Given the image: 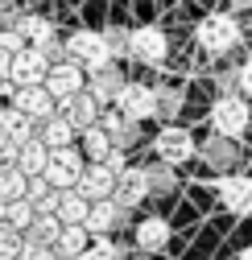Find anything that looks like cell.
<instances>
[{
	"instance_id": "obj_11",
	"label": "cell",
	"mask_w": 252,
	"mask_h": 260,
	"mask_svg": "<svg viewBox=\"0 0 252 260\" xmlns=\"http://www.w3.org/2000/svg\"><path fill=\"white\" fill-rule=\"evenodd\" d=\"M62 116H67V124L75 128V133H83V128L100 124V100L91 95L87 87L79 95H71V100H62Z\"/></svg>"
},
{
	"instance_id": "obj_29",
	"label": "cell",
	"mask_w": 252,
	"mask_h": 260,
	"mask_svg": "<svg viewBox=\"0 0 252 260\" xmlns=\"http://www.w3.org/2000/svg\"><path fill=\"white\" fill-rule=\"evenodd\" d=\"M54 252L46 248V244H34V240H21V252L13 256V260H50Z\"/></svg>"
},
{
	"instance_id": "obj_31",
	"label": "cell",
	"mask_w": 252,
	"mask_h": 260,
	"mask_svg": "<svg viewBox=\"0 0 252 260\" xmlns=\"http://www.w3.org/2000/svg\"><path fill=\"white\" fill-rule=\"evenodd\" d=\"M13 161H17V145L9 137H0V166H13Z\"/></svg>"
},
{
	"instance_id": "obj_16",
	"label": "cell",
	"mask_w": 252,
	"mask_h": 260,
	"mask_svg": "<svg viewBox=\"0 0 252 260\" xmlns=\"http://www.w3.org/2000/svg\"><path fill=\"white\" fill-rule=\"evenodd\" d=\"M137 248L141 252H162L166 244H170V223L162 219V215H149V219H141L137 223Z\"/></svg>"
},
{
	"instance_id": "obj_12",
	"label": "cell",
	"mask_w": 252,
	"mask_h": 260,
	"mask_svg": "<svg viewBox=\"0 0 252 260\" xmlns=\"http://www.w3.org/2000/svg\"><path fill=\"white\" fill-rule=\"evenodd\" d=\"M219 203L236 215H252V178H244V174L219 178Z\"/></svg>"
},
{
	"instance_id": "obj_27",
	"label": "cell",
	"mask_w": 252,
	"mask_h": 260,
	"mask_svg": "<svg viewBox=\"0 0 252 260\" xmlns=\"http://www.w3.org/2000/svg\"><path fill=\"white\" fill-rule=\"evenodd\" d=\"M25 174L17 166H0V203H13V199H25Z\"/></svg>"
},
{
	"instance_id": "obj_14",
	"label": "cell",
	"mask_w": 252,
	"mask_h": 260,
	"mask_svg": "<svg viewBox=\"0 0 252 260\" xmlns=\"http://www.w3.org/2000/svg\"><path fill=\"white\" fill-rule=\"evenodd\" d=\"M145 194H149V174H145V170H124V174H116L112 199H116L120 211H124V207H137Z\"/></svg>"
},
{
	"instance_id": "obj_26",
	"label": "cell",
	"mask_w": 252,
	"mask_h": 260,
	"mask_svg": "<svg viewBox=\"0 0 252 260\" xmlns=\"http://www.w3.org/2000/svg\"><path fill=\"white\" fill-rule=\"evenodd\" d=\"M112 149H116V145H112V137L104 133L100 124H91V128H83V149H79L83 157H91V161H104V157H108Z\"/></svg>"
},
{
	"instance_id": "obj_8",
	"label": "cell",
	"mask_w": 252,
	"mask_h": 260,
	"mask_svg": "<svg viewBox=\"0 0 252 260\" xmlns=\"http://www.w3.org/2000/svg\"><path fill=\"white\" fill-rule=\"evenodd\" d=\"M42 87L54 95V104H62V100H71V95H79V91L87 87V79H83V67H79V62H58V67L46 71Z\"/></svg>"
},
{
	"instance_id": "obj_17",
	"label": "cell",
	"mask_w": 252,
	"mask_h": 260,
	"mask_svg": "<svg viewBox=\"0 0 252 260\" xmlns=\"http://www.w3.org/2000/svg\"><path fill=\"white\" fill-rule=\"evenodd\" d=\"M91 95H96V100L100 104H116V95L124 91V75L112 67V62H108V67H100V71H91V87H87Z\"/></svg>"
},
{
	"instance_id": "obj_7",
	"label": "cell",
	"mask_w": 252,
	"mask_h": 260,
	"mask_svg": "<svg viewBox=\"0 0 252 260\" xmlns=\"http://www.w3.org/2000/svg\"><path fill=\"white\" fill-rule=\"evenodd\" d=\"M116 112L129 124H141V120L157 116V91L145 87V83H124V91L116 95Z\"/></svg>"
},
{
	"instance_id": "obj_28",
	"label": "cell",
	"mask_w": 252,
	"mask_h": 260,
	"mask_svg": "<svg viewBox=\"0 0 252 260\" xmlns=\"http://www.w3.org/2000/svg\"><path fill=\"white\" fill-rule=\"evenodd\" d=\"M79 260H116V244L108 236H91L87 248L79 252Z\"/></svg>"
},
{
	"instance_id": "obj_21",
	"label": "cell",
	"mask_w": 252,
	"mask_h": 260,
	"mask_svg": "<svg viewBox=\"0 0 252 260\" xmlns=\"http://www.w3.org/2000/svg\"><path fill=\"white\" fill-rule=\"evenodd\" d=\"M0 137H9L13 145H21V141L34 137V120H29L25 112H17V108H0Z\"/></svg>"
},
{
	"instance_id": "obj_19",
	"label": "cell",
	"mask_w": 252,
	"mask_h": 260,
	"mask_svg": "<svg viewBox=\"0 0 252 260\" xmlns=\"http://www.w3.org/2000/svg\"><path fill=\"white\" fill-rule=\"evenodd\" d=\"M87 199L79 190H58V203H54V219L62 223V227H71V223H83L87 219Z\"/></svg>"
},
{
	"instance_id": "obj_3",
	"label": "cell",
	"mask_w": 252,
	"mask_h": 260,
	"mask_svg": "<svg viewBox=\"0 0 252 260\" xmlns=\"http://www.w3.org/2000/svg\"><path fill=\"white\" fill-rule=\"evenodd\" d=\"M54 190H75L79 178H83V153L75 145L67 149H50V161H46V174H42Z\"/></svg>"
},
{
	"instance_id": "obj_24",
	"label": "cell",
	"mask_w": 252,
	"mask_h": 260,
	"mask_svg": "<svg viewBox=\"0 0 252 260\" xmlns=\"http://www.w3.org/2000/svg\"><path fill=\"white\" fill-rule=\"evenodd\" d=\"M58 232H62V223H58L50 211H38V215H34V223L25 227V240H34V244H46V248H54Z\"/></svg>"
},
{
	"instance_id": "obj_22",
	"label": "cell",
	"mask_w": 252,
	"mask_h": 260,
	"mask_svg": "<svg viewBox=\"0 0 252 260\" xmlns=\"http://www.w3.org/2000/svg\"><path fill=\"white\" fill-rule=\"evenodd\" d=\"M34 215H38V207L29 203V199L0 203V223H5V227H13V232H21V236H25V227L34 223Z\"/></svg>"
},
{
	"instance_id": "obj_1",
	"label": "cell",
	"mask_w": 252,
	"mask_h": 260,
	"mask_svg": "<svg viewBox=\"0 0 252 260\" xmlns=\"http://www.w3.org/2000/svg\"><path fill=\"white\" fill-rule=\"evenodd\" d=\"M248 124H252V108H248V100H240V95H219V100L211 104V128L224 141L244 137Z\"/></svg>"
},
{
	"instance_id": "obj_30",
	"label": "cell",
	"mask_w": 252,
	"mask_h": 260,
	"mask_svg": "<svg viewBox=\"0 0 252 260\" xmlns=\"http://www.w3.org/2000/svg\"><path fill=\"white\" fill-rule=\"evenodd\" d=\"M21 252V236H0V260H13Z\"/></svg>"
},
{
	"instance_id": "obj_34",
	"label": "cell",
	"mask_w": 252,
	"mask_h": 260,
	"mask_svg": "<svg viewBox=\"0 0 252 260\" xmlns=\"http://www.w3.org/2000/svg\"><path fill=\"white\" fill-rule=\"evenodd\" d=\"M9 62H13V54L0 50V79H9Z\"/></svg>"
},
{
	"instance_id": "obj_5",
	"label": "cell",
	"mask_w": 252,
	"mask_h": 260,
	"mask_svg": "<svg viewBox=\"0 0 252 260\" xmlns=\"http://www.w3.org/2000/svg\"><path fill=\"white\" fill-rule=\"evenodd\" d=\"M46 71H50L46 50L21 46V50L13 54V62H9V83H13V87H38V83L46 79Z\"/></svg>"
},
{
	"instance_id": "obj_13",
	"label": "cell",
	"mask_w": 252,
	"mask_h": 260,
	"mask_svg": "<svg viewBox=\"0 0 252 260\" xmlns=\"http://www.w3.org/2000/svg\"><path fill=\"white\" fill-rule=\"evenodd\" d=\"M13 108H17V112H25L29 120L38 124V120H50V116H54V95H50L42 83H38V87H17Z\"/></svg>"
},
{
	"instance_id": "obj_36",
	"label": "cell",
	"mask_w": 252,
	"mask_h": 260,
	"mask_svg": "<svg viewBox=\"0 0 252 260\" xmlns=\"http://www.w3.org/2000/svg\"><path fill=\"white\" fill-rule=\"evenodd\" d=\"M232 5H236V9H252V0H232Z\"/></svg>"
},
{
	"instance_id": "obj_23",
	"label": "cell",
	"mask_w": 252,
	"mask_h": 260,
	"mask_svg": "<svg viewBox=\"0 0 252 260\" xmlns=\"http://www.w3.org/2000/svg\"><path fill=\"white\" fill-rule=\"evenodd\" d=\"M42 145L46 149H67V145H75V128L67 124V116H50V120H42Z\"/></svg>"
},
{
	"instance_id": "obj_25",
	"label": "cell",
	"mask_w": 252,
	"mask_h": 260,
	"mask_svg": "<svg viewBox=\"0 0 252 260\" xmlns=\"http://www.w3.org/2000/svg\"><path fill=\"white\" fill-rule=\"evenodd\" d=\"M87 240H91V232L83 223H71V227H62L58 232V240H54V252H62V256H75L79 260V252L87 248Z\"/></svg>"
},
{
	"instance_id": "obj_2",
	"label": "cell",
	"mask_w": 252,
	"mask_h": 260,
	"mask_svg": "<svg viewBox=\"0 0 252 260\" xmlns=\"http://www.w3.org/2000/svg\"><path fill=\"white\" fill-rule=\"evenodd\" d=\"M195 42L207 50V54H228L236 42H240V21L232 13H207L195 29Z\"/></svg>"
},
{
	"instance_id": "obj_33",
	"label": "cell",
	"mask_w": 252,
	"mask_h": 260,
	"mask_svg": "<svg viewBox=\"0 0 252 260\" xmlns=\"http://www.w3.org/2000/svg\"><path fill=\"white\" fill-rule=\"evenodd\" d=\"M25 42H21V34H17V29H13V34H0V50H9V54H17Z\"/></svg>"
},
{
	"instance_id": "obj_6",
	"label": "cell",
	"mask_w": 252,
	"mask_h": 260,
	"mask_svg": "<svg viewBox=\"0 0 252 260\" xmlns=\"http://www.w3.org/2000/svg\"><path fill=\"white\" fill-rule=\"evenodd\" d=\"M67 54H71V62H79V67H91V71H100V67H108V62H112L108 38H104V34H91V29H79V34H71Z\"/></svg>"
},
{
	"instance_id": "obj_9",
	"label": "cell",
	"mask_w": 252,
	"mask_h": 260,
	"mask_svg": "<svg viewBox=\"0 0 252 260\" xmlns=\"http://www.w3.org/2000/svg\"><path fill=\"white\" fill-rule=\"evenodd\" d=\"M166 50H170V42H166V34L157 25H141V29L129 34V54L137 62H162Z\"/></svg>"
},
{
	"instance_id": "obj_35",
	"label": "cell",
	"mask_w": 252,
	"mask_h": 260,
	"mask_svg": "<svg viewBox=\"0 0 252 260\" xmlns=\"http://www.w3.org/2000/svg\"><path fill=\"white\" fill-rule=\"evenodd\" d=\"M236 260H252V244H248V248H240V256H236Z\"/></svg>"
},
{
	"instance_id": "obj_10",
	"label": "cell",
	"mask_w": 252,
	"mask_h": 260,
	"mask_svg": "<svg viewBox=\"0 0 252 260\" xmlns=\"http://www.w3.org/2000/svg\"><path fill=\"white\" fill-rule=\"evenodd\" d=\"M87 203H100V199H112V190H116V174L104 166V161H91V166H83V178L75 186Z\"/></svg>"
},
{
	"instance_id": "obj_18",
	"label": "cell",
	"mask_w": 252,
	"mask_h": 260,
	"mask_svg": "<svg viewBox=\"0 0 252 260\" xmlns=\"http://www.w3.org/2000/svg\"><path fill=\"white\" fill-rule=\"evenodd\" d=\"M116 219H120V207H116V199H100V203H91L87 207V219H83V227L91 236H108L112 227H116Z\"/></svg>"
},
{
	"instance_id": "obj_32",
	"label": "cell",
	"mask_w": 252,
	"mask_h": 260,
	"mask_svg": "<svg viewBox=\"0 0 252 260\" xmlns=\"http://www.w3.org/2000/svg\"><path fill=\"white\" fill-rule=\"evenodd\" d=\"M236 79H240V91H244V95H252V58H244V67H240V75H236Z\"/></svg>"
},
{
	"instance_id": "obj_15",
	"label": "cell",
	"mask_w": 252,
	"mask_h": 260,
	"mask_svg": "<svg viewBox=\"0 0 252 260\" xmlns=\"http://www.w3.org/2000/svg\"><path fill=\"white\" fill-rule=\"evenodd\" d=\"M46 161H50V149L42 145V137H29V141L17 145V161H13V166L25 178H42L46 174Z\"/></svg>"
},
{
	"instance_id": "obj_4",
	"label": "cell",
	"mask_w": 252,
	"mask_h": 260,
	"mask_svg": "<svg viewBox=\"0 0 252 260\" xmlns=\"http://www.w3.org/2000/svg\"><path fill=\"white\" fill-rule=\"evenodd\" d=\"M153 153H157V161H162V166H186V161L199 153V145H195V137L186 133V128L166 124L162 133L153 137Z\"/></svg>"
},
{
	"instance_id": "obj_20",
	"label": "cell",
	"mask_w": 252,
	"mask_h": 260,
	"mask_svg": "<svg viewBox=\"0 0 252 260\" xmlns=\"http://www.w3.org/2000/svg\"><path fill=\"white\" fill-rule=\"evenodd\" d=\"M17 34H21V42H25V46L46 50V46L54 42V25H50L46 17H34V13H29V17H21V21H17Z\"/></svg>"
}]
</instances>
